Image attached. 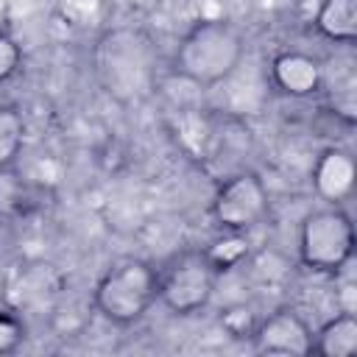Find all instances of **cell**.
<instances>
[{
  "mask_svg": "<svg viewBox=\"0 0 357 357\" xmlns=\"http://www.w3.org/2000/svg\"><path fill=\"white\" fill-rule=\"evenodd\" d=\"M245 36L243 31L223 20L209 17L198 20L181 39L173 53V73L201 89L223 84L243 61Z\"/></svg>",
  "mask_w": 357,
  "mask_h": 357,
  "instance_id": "1",
  "label": "cell"
},
{
  "mask_svg": "<svg viewBox=\"0 0 357 357\" xmlns=\"http://www.w3.org/2000/svg\"><path fill=\"white\" fill-rule=\"evenodd\" d=\"M153 47L137 28H114L100 36L95 50V73L106 95L131 103L153 86Z\"/></svg>",
  "mask_w": 357,
  "mask_h": 357,
  "instance_id": "2",
  "label": "cell"
},
{
  "mask_svg": "<svg viewBox=\"0 0 357 357\" xmlns=\"http://www.w3.org/2000/svg\"><path fill=\"white\" fill-rule=\"evenodd\" d=\"M159 298V271L137 257L117 259L103 271L92 290L98 315L114 326H131L148 315Z\"/></svg>",
  "mask_w": 357,
  "mask_h": 357,
  "instance_id": "3",
  "label": "cell"
},
{
  "mask_svg": "<svg viewBox=\"0 0 357 357\" xmlns=\"http://www.w3.org/2000/svg\"><path fill=\"white\" fill-rule=\"evenodd\" d=\"M354 257V226L340 206L310 212L298 226V259L315 273H340Z\"/></svg>",
  "mask_w": 357,
  "mask_h": 357,
  "instance_id": "4",
  "label": "cell"
},
{
  "mask_svg": "<svg viewBox=\"0 0 357 357\" xmlns=\"http://www.w3.org/2000/svg\"><path fill=\"white\" fill-rule=\"evenodd\" d=\"M218 273L206 251H184L159 273V301L173 315H195L212 301Z\"/></svg>",
  "mask_w": 357,
  "mask_h": 357,
  "instance_id": "5",
  "label": "cell"
},
{
  "mask_svg": "<svg viewBox=\"0 0 357 357\" xmlns=\"http://www.w3.org/2000/svg\"><path fill=\"white\" fill-rule=\"evenodd\" d=\"M268 209H271L268 187L251 170H240L226 181H220L209 204V215L215 226L223 229L226 234H245L248 229L265 220Z\"/></svg>",
  "mask_w": 357,
  "mask_h": 357,
  "instance_id": "6",
  "label": "cell"
},
{
  "mask_svg": "<svg viewBox=\"0 0 357 357\" xmlns=\"http://www.w3.org/2000/svg\"><path fill=\"white\" fill-rule=\"evenodd\" d=\"M254 349L273 357H307L312 354V329L293 307H279L259 318L251 329Z\"/></svg>",
  "mask_w": 357,
  "mask_h": 357,
  "instance_id": "7",
  "label": "cell"
},
{
  "mask_svg": "<svg viewBox=\"0 0 357 357\" xmlns=\"http://www.w3.org/2000/svg\"><path fill=\"white\" fill-rule=\"evenodd\" d=\"M271 84L287 98H312L324 86L321 61L304 50H282L271 61Z\"/></svg>",
  "mask_w": 357,
  "mask_h": 357,
  "instance_id": "8",
  "label": "cell"
},
{
  "mask_svg": "<svg viewBox=\"0 0 357 357\" xmlns=\"http://www.w3.org/2000/svg\"><path fill=\"white\" fill-rule=\"evenodd\" d=\"M354 178L357 165L346 148H326L312 165V190L329 206H340L351 195Z\"/></svg>",
  "mask_w": 357,
  "mask_h": 357,
  "instance_id": "9",
  "label": "cell"
},
{
  "mask_svg": "<svg viewBox=\"0 0 357 357\" xmlns=\"http://www.w3.org/2000/svg\"><path fill=\"white\" fill-rule=\"evenodd\" d=\"M312 354L321 357H351L357 354V315L340 310L312 332Z\"/></svg>",
  "mask_w": 357,
  "mask_h": 357,
  "instance_id": "10",
  "label": "cell"
},
{
  "mask_svg": "<svg viewBox=\"0 0 357 357\" xmlns=\"http://www.w3.org/2000/svg\"><path fill=\"white\" fill-rule=\"evenodd\" d=\"M315 31L329 42L351 45L357 39V0H321Z\"/></svg>",
  "mask_w": 357,
  "mask_h": 357,
  "instance_id": "11",
  "label": "cell"
},
{
  "mask_svg": "<svg viewBox=\"0 0 357 357\" xmlns=\"http://www.w3.org/2000/svg\"><path fill=\"white\" fill-rule=\"evenodd\" d=\"M25 148V123L14 109H0V170L14 165Z\"/></svg>",
  "mask_w": 357,
  "mask_h": 357,
  "instance_id": "12",
  "label": "cell"
},
{
  "mask_svg": "<svg viewBox=\"0 0 357 357\" xmlns=\"http://www.w3.org/2000/svg\"><path fill=\"white\" fill-rule=\"evenodd\" d=\"M28 337L25 321L11 312V310H0V357L3 354H14Z\"/></svg>",
  "mask_w": 357,
  "mask_h": 357,
  "instance_id": "13",
  "label": "cell"
},
{
  "mask_svg": "<svg viewBox=\"0 0 357 357\" xmlns=\"http://www.w3.org/2000/svg\"><path fill=\"white\" fill-rule=\"evenodd\" d=\"M20 67H22V47H20V42L8 31H0V84L14 78L20 73Z\"/></svg>",
  "mask_w": 357,
  "mask_h": 357,
  "instance_id": "14",
  "label": "cell"
}]
</instances>
